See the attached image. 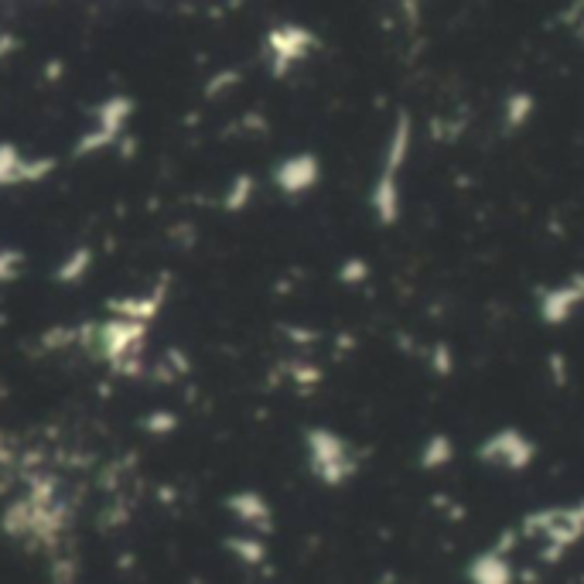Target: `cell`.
<instances>
[{
    "mask_svg": "<svg viewBox=\"0 0 584 584\" xmlns=\"http://www.w3.org/2000/svg\"><path fill=\"white\" fill-rule=\"evenodd\" d=\"M168 288L161 284L154 288L148 297H137V294H127V297H113L106 301V308L116 315V318H124V321H140V325H148L157 312H161V301H165Z\"/></svg>",
    "mask_w": 584,
    "mask_h": 584,
    "instance_id": "7c38bea8",
    "label": "cell"
},
{
    "mask_svg": "<svg viewBox=\"0 0 584 584\" xmlns=\"http://www.w3.org/2000/svg\"><path fill=\"white\" fill-rule=\"evenodd\" d=\"M294 380L297 383H318L321 372H318V366H294Z\"/></svg>",
    "mask_w": 584,
    "mask_h": 584,
    "instance_id": "cb8c5ba5",
    "label": "cell"
},
{
    "mask_svg": "<svg viewBox=\"0 0 584 584\" xmlns=\"http://www.w3.org/2000/svg\"><path fill=\"white\" fill-rule=\"evenodd\" d=\"M475 458L482 465H488V469L526 472L533 465V458H536V445L520 428H499L475 448Z\"/></svg>",
    "mask_w": 584,
    "mask_h": 584,
    "instance_id": "8992f818",
    "label": "cell"
},
{
    "mask_svg": "<svg viewBox=\"0 0 584 584\" xmlns=\"http://www.w3.org/2000/svg\"><path fill=\"white\" fill-rule=\"evenodd\" d=\"M410 144H414V124H410V113L401 110L393 120L390 140H386L380 175L369 189V208H372V216H377L380 226L401 223V172L410 157Z\"/></svg>",
    "mask_w": 584,
    "mask_h": 584,
    "instance_id": "6da1fadb",
    "label": "cell"
},
{
    "mask_svg": "<svg viewBox=\"0 0 584 584\" xmlns=\"http://www.w3.org/2000/svg\"><path fill=\"white\" fill-rule=\"evenodd\" d=\"M318 178H321V161H318V154H312V151L291 154V157H284V161H280V165L274 168L277 192L288 195V199L308 195L315 185H318Z\"/></svg>",
    "mask_w": 584,
    "mask_h": 584,
    "instance_id": "ba28073f",
    "label": "cell"
},
{
    "mask_svg": "<svg viewBox=\"0 0 584 584\" xmlns=\"http://www.w3.org/2000/svg\"><path fill=\"white\" fill-rule=\"evenodd\" d=\"M469 584H512V564L509 554L488 547L485 554H475L469 560Z\"/></svg>",
    "mask_w": 584,
    "mask_h": 584,
    "instance_id": "8fae6325",
    "label": "cell"
},
{
    "mask_svg": "<svg viewBox=\"0 0 584 584\" xmlns=\"http://www.w3.org/2000/svg\"><path fill=\"white\" fill-rule=\"evenodd\" d=\"M223 506L256 536H267L274 530V506L261 493H256V488H240V493H229L223 499Z\"/></svg>",
    "mask_w": 584,
    "mask_h": 584,
    "instance_id": "30bf717a",
    "label": "cell"
},
{
    "mask_svg": "<svg viewBox=\"0 0 584 584\" xmlns=\"http://www.w3.org/2000/svg\"><path fill=\"white\" fill-rule=\"evenodd\" d=\"M550 377H554V386L568 383V359L560 353H550Z\"/></svg>",
    "mask_w": 584,
    "mask_h": 584,
    "instance_id": "603a6c76",
    "label": "cell"
},
{
    "mask_svg": "<svg viewBox=\"0 0 584 584\" xmlns=\"http://www.w3.org/2000/svg\"><path fill=\"white\" fill-rule=\"evenodd\" d=\"M581 506H584V499H581Z\"/></svg>",
    "mask_w": 584,
    "mask_h": 584,
    "instance_id": "4316f807",
    "label": "cell"
},
{
    "mask_svg": "<svg viewBox=\"0 0 584 584\" xmlns=\"http://www.w3.org/2000/svg\"><path fill=\"white\" fill-rule=\"evenodd\" d=\"M253 192H256L253 175H237L229 181V189L223 192V213H243L253 199Z\"/></svg>",
    "mask_w": 584,
    "mask_h": 584,
    "instance_id": "e0dca14e",
    "label": "cell"
},
{
    "mask_svg": "<svg viewBox=\"0 0 584 584\" xmlns=\"http://www.w3.org/2000/svg\"><path fill=\"white\" fill-rule=\"evenodd\" d=\"M21 264H25V253L0 246V284H11L21 277Z\"/></svg>",
    "mask_w": 584,
    "mask_h": 584,
    "instance_id": "ffe728a7",
    "label": "cell"
},
{
    "mask_svg": "<svg viewBox=\"0 0 584 584\" xmlns=\"http://www.w3.org/2000/svg\"><path fill=\"white\" fill-rule=\"evenodd\" d=\"M536 110V100L530 92H509L506 103H503V127L506 130H520Z\"/></svg>",
    "mask_w": 584,
    "mask_h": 584,
    "instance_id": "2e32d148",
    "label": "cell"
},
{
    "mask_svg": "<svg viewBox=\"0 0 584 584\" xmlns=\"http://www.w3.org/2000/svg\"><path fill=\"white\" fill-rule=\"evenodd\" d=\"M431 369L437 372V377H448V372L455 369V356H452L448 342H434L431 345Z\"/></svg>",
    "mask_w": 584,
    "mask_h": 584,
    "instance_id": "44dd1931",
    "label": "cell"
},
{
    "mask_svg": "<svg viewBox=\"0 0 584 584\" xmlns=\"http://www.w3.org/2000/svg\"><path fill=\"white\" fill-rule=\"evenodd\" d=\"M581 35H584V21H581Z\"/></svg>",
    "mask_w": 584,
    "mask_h": 584,
    "instance_id": "484cf974",
    "label": "cell"
},
{
    "mask_svg": "<svg viewBox=\"0 0 584 584\" xmlns=\"http://www.w3.org/2000/svg\"><path fill=\"white\" fill-rule=\"evenodd\" d=\"M59 168V161L49 154H25L14 140H0V189L14 185H38Z\"/></svg>",
    "mask_w": 584,
    "mask_h": 584,
    "instance_id": "52a82bcc",
    "label": "cell"
},
{
    "mask_svg": "<svg viewBox=\"0 0 584 584\" xmlns=\"http://www.w3.org/2000/svg\"><path fill=\"white\" fill-rule=\"evenodd\" d=\"M523 533L526 536H541L544 541V560L564 557V550L571 544H577L584 536V506H550L541 512H530L523 520Z\"/></svg>",
    "mask_w": 584,
    "mask_h": 584,
    "instance_id": "3957f363",
    "label": "cell"
},
{
    "mask_svg": "<svg viewBox=\"0 0 584 584\" xmlns=\"http://www.w3.org/2000/svg\"><path fill=\"white\" fill-rule=\"evenodd\" d=\"M318 49V35L301 25H277L264 38V55L274 79H284L297 62H305Z\"/></svg>",
    "mask_w": 584,
    "mask_h": 584,
    "instance_id": "5b68a950",
    "label": "cell"
},
{
    "mask_svg": "<svg viewBox=\"0 0 584 584\" xmlns=\"http://www.w3.org/2000/svg\"><path fill=\"white\" fill-rule=\"evenodd\" d=\"M237 82H240V73H232V68H229V73H223V76H216L213 82H208L205 97H208V100H216V92L223 97V92H226L229 86H237Z\"/></svg>",
    "mask_w": 584,
    "mask_h": 584,
    "instance_id": "7402d4cb",
    "label": "cell"
},
{
    "mask_svg": "<svg viewBox=\"0 0 584 584\" xmlns=\"http://www.w3.org/2000/svg\"><path fill=\"white\" fill-rule=\"evenodd\" d=\"M339 280L345 288H359L369 280V264L363 261V256H348V261H342L339 267Z\"/></svg>",
    "mask_w": 584,
    "mask_h": 584,
    "instance_id": "ac0fdd59",
    "label": "cell"
},
{
    "mask_svg": "<svg viewBox=\"0 0 584 584\" xmlns=\"http://www.w3.org/2000/svg\"><path fill=\"white\" fill-rule=\"evenodd\" d=\"M223 547L246 568H261L267 560V541H264V536H256V533H229L223 541Z\"/></svg>",
    "mask_w": 584,
    "mask_h": 584,
    "instance_id": "4fadbf2b",
    "label": "cell"
},
{
    "mask_svg": "<svg viewBox=\"0 0 584 584\" xmlns=\"http://www.w3.org/2000/svg\"><path fill=\"white\" fill-rule=\"evenodd\" d=\"M8 52H17V38L14 35H0V59H4Z\"/></svg>",
    "mask_w": 584,
    "mask_h": 584,
    "instance_id": "d4e9b609",
    "label": "cell"
},
{
    "mask_svg": "<svg viewBox=\"0 0 584 584\" xmlns=\"http://www.w3.org/2000/svg\"><path fill=\"white\" fill-rule=\"evenodd\" d=\"M89 267H92V250L89 246H76L73 253L65 256V261L52 270V280L55 284H79V280L89 274Z\"/></svg>",
    "mask_w": 584,
    "mask_h": 584,
    "instance_id": "9a60e30c",
    "label": "cell"
},
{
    "mask_svg": "<svg viewBox=\"0 0 584 584\" xmlns=\"http://www.w3.org/2000/svg\"><path fill=\"white\" fill-rule=\"evenodd\" d=\"M305 448H308V469L321 485H345L348 479H356L359 458L353 445L335 434L332 428H308L305 431Z\"/></svg>",
    "mask_w": 584,
    "mask_h": 584,
    "instance_id": "7a4b0ae2",
    "label": "cell"
},
{
    "mask_svg": "<svg viewBox=\"0 0 584 584\" xmlns=\"http://www.w3.org/2000/svg\"><path fill=\"white\" fill-rule=\"evenodd\" d=\"M178 428V417L172 414V410H154V414H148L144 420H140V431L144 434H172Z\"/></svg>",
    "mask_w": 584,
    "mask_h": 584,
    "instance_id": "d6986e66",
    "label": "cell"
},
{
    "mask_svg": "<svg viewBox=\"0 0 584 584\" xmlns=\"http://www.w3.org/2000/svg\"><path fill=\"white\" fill-rule=\"evenodd\" d=\"M584 305V274H574L568 284L557 288H536V308H541L544 325H564Z\"/></svg>",
    "mask_w": 584,
    "mask_h": 584,
    "instance_id": "9c48e42d",
    "label": "cell"
},
{
    "mask_svg": "<svg viewBox=\"0 0 584 584\" xmlns=\"http://www.w3.org/2000/svg\"><path fill=\"white\" fill-rule=\"evenodd\" d=\"M89 113H92V127L73 144V157H92V154L120 144L130 116L137 113V103H134V97H106Z\"/></svg>",
    "mask_w": 584,
    "mask_h": 584,
    "instance_id": "277c9868",
    "label": "cell"
},
{
    "mask_svg": "<svg viewBox=\"0 0 584 584\" xmlns=\"http://www.w3.org/2000/svg\"><path fill=\"white\" fill-rule=\"evenodd\" d=\"M452 461H455V441L445 431L431 434L424 441V448H420V469H424V472H441Z\"/></svg>",
    "mask_w": 584,
    "mask_h": 584,
    "instance_id": "5bb4252c",
    "label": "cell"
}]
</instances>
